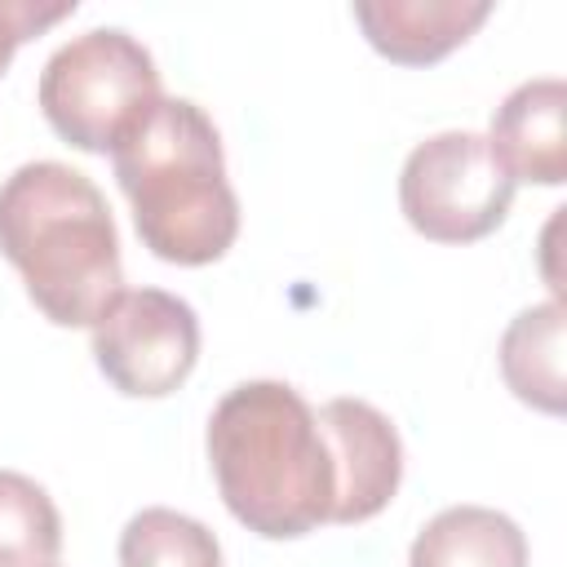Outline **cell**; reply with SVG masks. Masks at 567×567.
<instances>
[{
    "mask_svg": "<svg viewBox=\"0 0 567 567\" xmlns=\"http://www.w3.org/2000/svg\"><path fill=\"white\" fill-rule=\"evenodd\" d=\"M208 461L226 509L266 540L332 518V456L315 408L284 381H244L208 416Z\"/></svg>",
    "mask_w": 567,
    "mask_h": 567,
    "instance_id": "cell-1",
    "label": "cell"
},
{
    "mask_svg": "<svg viewBox=\"0 0 567 567\" xmlns=\"http://www.w3.org/2000/svg\"><path fill=\"white\" fill-rule=\"evenodd\" d=\"M0 257L58 328H93L124 292L111 208L89 173L35 159L0 186Z\"/></svg>",
    "mask_w": 567,
    "mask_h": 567,
    "instance_id": "cell-2",
    "label": "cell"
},
{
    "mask_svg": "<svg viewBox=\"0 0 567 567\" xmlns=\"http://www.w3.org/2000/svg\"><path fill=\"white\" fill-rule=\"evenodd\" d=\"M142 244L173 266H208L239 235V199L226 182L221 133L190 97H164L146 124L111 151Z\"/></svg>",
    "mask_w": 567,
    "mask_h": 567,
    "instance_id": "cell-3",
    "label": "cell"
},
{
    "mask_svg": "<svg viewBox=\"0 0 567 567\" xmlns=\"http://www.w3.org/2000/svg\"><path fill=\"white\" fill-rule=\"evenodd\" d=\"M35 97L49 128L89 155L128 142L164 102L155 58L120 27H93L66 40L44 62Z\"/></svg>",
    "mask_w": 567,
    "mask_h": 567,
    "instance_id": "cell-4",
    "label": "cell"
},
{
    "mask_svg": "<svg viewBox=\"0 0 567 567\" xmlns=\"http://www.w3.org/2000/svg\"><path fill=\"white\" fill-rule=\"evenodd\" d=\"M514 204V177L487 137L447 128L412 146L399 173V208L408 226L434 244H474L492 235Z\"/></svg>",
    "mask_w": 567,
    "mask_h": 567,
    "instance_id": "cell-5",
    "label": "cell"
},
{
    "mask_svg": "<svg viewBox=\"0 0 567 567\" xmlns=\"http://www.w3.org/2000/svg\"><path fill=\"white\" fill-rule=\"evenodd\" d=\"M93 359L120 394L164 399L195 372L199 319L177 292H120L111 310L93 323Z\"/></svg>",
    "mask_w": 567,
    "mask_h": 567,
    "instance_id": "cell-6",
    "label": "cell"
},
{
    "mask_svg": "<svg viewBox=\"0 0 567 567\" xmlns=\"http://www.w3.org/2000/svg\"><path fill=\"white\" fill-rule=\"evenodd\" d=\"M315 421L337 474L328 523H363L381 514L403 483V439L394 421L363 399H328Z\"/></svg>",
    "mask_w": 567,
    "mask_h": 567,
    "instance_id": "cell-7",
    "label": "cell"
},
{
    "mask_svg": "<svg viewBox=\"0 0 567 567\" xmlns=\"http://www.w3.org/2000/svg\"><path fill=\"white\" fill-rule=\"evenodd\" d=\"M492 155L518 182H567V84L558 75L518 84L492 115Z\"/></svg>",
    "mask_w": 567,
    "mask_h": 567,
    "instance_id": "cell-8",
    "label": "cell"
},
{
    "mask_svg": "<svg viewBox=\"0 0 567 567\" xmlns=\"http://www.w3.org/2000/svg\"><path fill=\"white\" fill-rule=\"evenodd\" d=\"M487 0H359L354 22L368 44L399 66H430L465 44L483 22Z\"/></svg>",
    "mask_w": 567,
    "mask_h": 567,
    "instance_id": "cell-9",
    "label": "cell"
},
{
    "mask_svg": "<svg viewBox=\"0 0 567 567\" xmlns=\"http://www.w3.org/2000/svg\"><path fill=\"white\" fill-rule=\"evenodd\" d=\"M408 567H527V536L501 509L452 505L416 532Z\"/></svg>",
    "mask_w": 567,
    "mask_h": 567,
    "instance_id": "cell-10",
    "label": "cell"
},
{
    "mask_svg": "<svg viewBox=\"0 0 567 567\" xmlns=\"http://www.w3.org/2000/svg\"><path fill=\"white\" fill-rule=\"evenodd\" d=\"M563 306L545 301V306H527L501 337V377L505 385L532 403L536 412L558 416L567 385H563Z\"/></svg>",
    "mask_w": 567,
    "mask_h": 567,
    "instance_id": "cell-11",
    "label": "cell"
},
{
    "mask_svg": "<svg viewBox=\"0 0 567 567\" xmlns=\"http://www.w3.org/2000/svg\"><path fill=\"white\" fill-rule=\"evenodd\" d=\"M62 514L53 496L18 474L0 470V567H58Z\"/></svg>",
    "mask_w": 567,
    "mask_h": 567,
    "instance_id": "cell-12",
    "label": "cell"
},
{
    "mask_svg": "<svg viewBox=\"0 0 567 567\" xmlns=\"http://www.w3.org/2000/svg\"><path fill=\"white\" fill-rule=\"evenodd\" d=\"M120 567H221V545L199 518L151 505L124 523Z\"/></svg>",
    "mask_w": 567,
    "mask_h": 567,
    "instance_id": "cell-13",
    "label": "cell"
},
{
    "mask_svg": "<svg viewBox=\"0 0 567 567\" xmlns=\"http://www.w3.org/2000/svg\"><path fill=\"white\" fill-rule=\"evenodd\" d=\"M71 13H75V0H53V4H40V0H0V75L13 62L18 44H27L31 35L49 31L53 22H62Z\"/></svg>",
    "mask_w": 567,
    "mask_h": 567,
    "instance_id": "cell-14",
    "label": "cell"
}]
</instances>
